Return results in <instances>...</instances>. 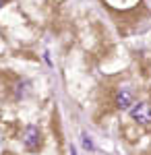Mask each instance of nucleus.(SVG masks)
<instances>
[{"instance_id": "f257e3e1", "label": "nucleus", "mask_w": 151, "mask_h": 155, "mask_svg": "<svg viewBox=\"0 0 151 155\" xmlns=\"http://www.w3.org/2000/svg\"><path fill=\"white\" fill-rule=\"evenodd\" d=\"M23 143H25V147L31 149V151L39 147V128H37V126L29 124V126L23 130Z\"/></svg>"}, {"instance_id": "f03ea898", "label": "nucleus", "mask_w": 151, "mask_h": 155, "mask_svg": "<svg viewBox=\"0 0 151 155\" xmlns=\"http://www.w3.org/2000/svg\"><path fill=\"white\" fill-rule=\"evenodd\" d=\"M133 118L141 124H151V106L147 101H141L133 107Z\"/></svg>"}, {"instance_id": "7ed1b4c3", "label": "nucleus", "mask_w": 151, "mask_h": 155, "mask_svg": "<svg viewBox=\"0 0 151 155\" xmlns=\"http://www.w3.org/2000/svg\"><path fill=\"white\" fill-rule=\"evenodd\" d=\"M130 104H133V91H128V89L118 91V95H116V106L120 107V110H126V107H130Z\"/></svg>"}, {"instance_id": "20e7f679", "label": "nucleus", "mask_w": 151, "mask_h": 155, "mask_svg": "<svg viewBox=\"0 0 151 155\" xmlns=\"http://www.w3.org/2000/svg\"><path fill=\"white\" fill-rule=\"evenodd\" d=\"M83 147H85V149H89V151L93 149V143H91V139H89L87 134H83Z\"/></svg>"}, {"instance_id": "39448f33", "label": "nucleus", "mask_w": 151, "mask_h": 155, "mask_svg": "<svg viewBox=\"0 0 151 155\" xmlns=\"http://www.w3.org/2000/svg\"><path fill=\"white\" fill-rule=\"evenodd\" d=\"M0 6H2V2H0Z\"/></svg>"}]
</instances>
